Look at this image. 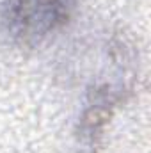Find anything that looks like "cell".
<instances>
[{"label":"cell","mask_w":151,"mask_h":153,"mask_svg":"<svg viewBox=\"0 0 151 153\" xmlns=\"http://www.w3.org/2000/svg\"><path fill=\"white\" fill-rule=\"evenodd\" d=\"M71 11V0H4L0 22L14 45L34 48L62 29Z\"/></svg>","instance_id":"cell-1"}]
</instances>
